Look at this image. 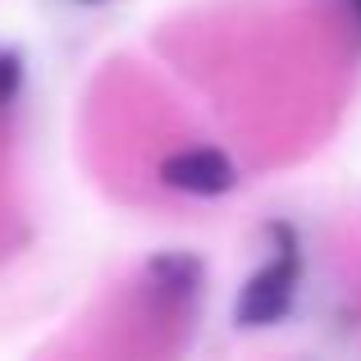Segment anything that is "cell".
<instances>
[{
	"instance_id": "obj_4",
	"label": "cell",
	"mask_w": 361,
	"mask_h": 361,
	"mask_svg": "<svg viewBox=\"0 0 361 361\" xmlns=\"http://www.w3.org/2000/svg\"><path fill=\"white\" fill-rule=\"evenodd\" d=\"M18 82H23V60H18V51H5V46H0V106L14 101Z\"/></svg>"
},
{
	"instance_id": "obj_2",
	"label": "cell",
	"mask_w": 361,
	"mask_h": 361,
	"mask_svg": "<svg viewBox=\"0 0 361 361\" xmlns=\"http://www.w3.org/2000/svg\"><path fill=\"white\" fill-rule=\"evenodd\" d=\"M233 160L215 147H188L160 160V183L174 192H192V197H220L233 188Z\"/></svg>"
},
{
	"instance_id": "obj_1",
	"label": "cell",
	"mask_w": 361,
	"mask_h": 361,
	"mask_svg": "<svg viewBox=\"0 0 361 361\" xmlns=\"http://www.w3.org/2000/svg\"><path fill=\"white\" fill-rule=\"evenodd\" d=\"M298 270H302L298 247H293V243H283V247H279V256H274V261L265 265V270H256L252 279L243 283L238 307H233L238 325L256 329V325H274L279 316H288L293 293H298Z\"/></svg>"
},
{
	"instance_id": "obj_3",
	"label": "cell",
	"mask_w": 361,
	"mask_h": 361,
	"mask_svg": "<svg viewBox=\"0 0 361 361\" xmlns=\"http://www.w3.org/2000/svg\"><path fill=\"white\" fill-rule=\"evenodd\" d=\"M156 298H174V302H192L202 293V261L197 256H183V252H169L160 261H151L147 270Z\"/></svg>"
},
{
	"instance_id": "obj_5",
	"label": "cell",
	"mask_w": 361,
	"mask_h": 361,
	"mask_svg": "<svg viewBox=\"0 0 361 361\" xmlns=\"http://www.w3.org/2000/svg\"><path fill=\"white\" fill-rule=\"evenodd\" d=\"M348 5H353V9H357V18H361V0H348Z\"/></svg>"
}]
</instances>
